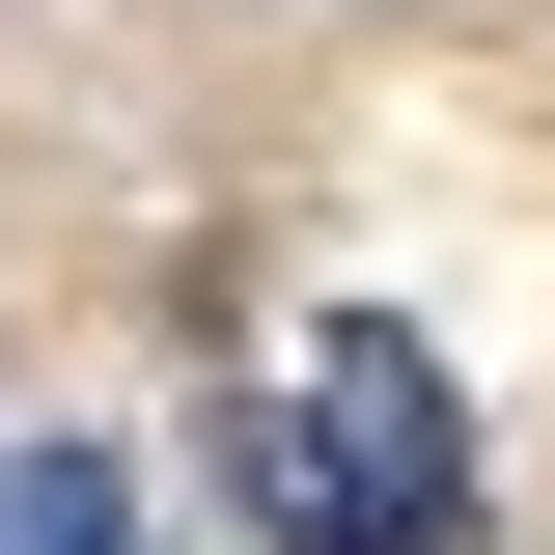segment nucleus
Wrapping results in <instances>:
<instances>
[{
    "instance_id": "obj_2",
    "label": "nucleus",
    "mask_w": 555,
    "mask_h": 555,
    "mask_svg": "<svg viewBox=\"0 0 555 555\" xmlns=\"http://www.w3.org/2000/svg\"><path fill=\"white\" fill-rule=\"evenodd\" d=\"M0 555H139V473L112 444H28V473H0Z\"/></svg>"
},
{
    "instance_id": "obj_1",
    "label": "nucleus",
    "mask_w": 555,
    "mask_h": 555,
    "mask_svg": "<svg viewBox=\"0 0 555 555\" xmlns=\"http://www.w3.org/2000/svg\"><path fill=\"white\" fill-rule=\"evenodd\" d=\"M250 500H278V555H473L444 361H416V334H306V361L250 389Z\"/></svg>"
}]
</instances>
